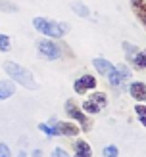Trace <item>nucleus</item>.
Segmentation results:
<instances>
[{
    "mask_svg": "<svg viewBox=\"0 0 146 157\" xmlns=\"http://www.w3.org/2000/svg\"><path fill=\"white\" fill-rule=\"evenodd\" d=\"M4 71L8 73V77H10L15 84L25 86L27 90H35L37 88V82H35L33 75H31V71L25 69V67H21L19 63H15V61H6V63H4Z\"/></svg>",
    "mask_w": 146,
    "mask_h": 157,
    "instance_id": "obj_1",
    "label": "nucleus"
},
{
    "mask_svg": "<svg viewBox=\"0 0 146 157\" xmlns=\"http://www.w3.org/2000/svg\"><path fill=\"white\" fill-rule=\"evenodd\" d=\"M33 27L37 31H41L42 35L50 36V38H61L69 33V27L67 23H58V21H52V19H46V17H35L33 19Z\"/></svg>",
    "mask_w": 146,
    "mask_h": 157,
    "instance_id": "obj_2",
    "label": "nucleus"
},
{
    "mask_svg": "<svg viewBox=\"0 0 146 157\" xmlns=\"http://www.w3.org/2000/svg\"><path fill=\"white\" fill-rule=\"evenodd\" d=\"M106 104H108V96H106V94L104 92H94L89 100L83 101V109L87 113H90V115H96V113H100L106 107Z\"/></svg>",
    "mask_w": 146,
    "mask_h": 157,
    "instance_id": "obj_3",
    "label": "nucleus"
},
{
    "mask_svg": "<svg viewBox=\"0 0 146 157\" xmlns=\"http://www.w3.org/2000/svg\"><path fill=\"white\" fill-rule=\"evenodd\" d=\"M65 113H67V117H73V119H75L77 123H81L83 132H89V130L92 128L90 119H89V117L81 111L79 107H77V104H75L73 100H67V101H65Z\"/></svg>",
    "mask_w": 146,
    "mask_h": 157,
    "instance_id": "obj_4",
    "label": "nucleus"
},
{
    "mask_svg": "<svg viewBox=\"0 0 146 157\" xmlns=\"http://www.w3.org/2000/svg\"><path fill=\"white\" fill-rule=\"evenodd\" d=\"M54 128L58 130V134L60 136H77L79 134V127L77 124H73V123H64V121H58L56 117H50V121H48Z\"/></svg>",
    "mask_w": 146,
    "mask_h": 157,
    "instance_id": "obj_5",
    "label": "nucleus"
},
{
    "mask_svg": "<svg viewBox=\"0 0 146 157\" xmlns=\"http://www.w3.org/2000/svg\"><path fill=\"white\" fill-rule=\"evenodd\" d=\"M38 52L46 59H60L61 58V48L54 40H41L38 42Z\"/></svg>",
    "mask_w": 146,
    "mask_h": 157,
    "instance_id": "obj_6",
    "label": "nucleus"
},
{
    "mask_svg": "<svg viewBox=\"0 0 146 157\" xmlns=\"http://www.w3.org/2000/svg\"><path fill=\"white\" fill-rule=\"evenodd\" d=\"M96 86V78L92 77V75H83V77H79L75 81V84H73V90L77 92V94H85V92H89V90H92Z\"/></svg>",
    "mask_w": 146,
    "mask_h": 157,
    "instance_id": "obj_7",
    "label": "nucleus"
},
{
    "mask_svg": "<svg viewBox=\"0 0 146 157\" xmlns=\"http://www.w3.org/2000/svg\"><path fill=\"white\" fill-rule=\"evenodd\" d=\"M131 8H133L136 19L146 27V2L144 0H131Z\"/></svg>",
    "mask_w": 146,
    "mask_h": 157,
    "instance_id": "obj_8",
    "label": "nucleus"
},
{
    "mask_svg": "<svg viewBox=\"0 0 146 157\" xmlns=\"http://www.w3.org/2000/svg\"><path fill=\"white\" fill-rule=\"evenodd\" d=\"M129 92L136 101H146V84L144 82H133L129 86Z\"/></svg>",
    "mask_w": 146,
    "mask_h": 157,
    "instance_id": "obj_9",
    "label": "nucleus"
},
{
    "mask_svg": "<svg viewBox=\"0 0 146 157\" xmlns=\"http://www.w3.org/2000/svg\"><path fill=\"white\" fill-rule=\"evenodd\" d=\"M92 65H94V67H96V71H98L100 75H104V77L115 67L112 61H108V59H104V58H96V59H92Z\"/></svg>",
    "mask_w": 146,
    "mask_h": 157,
    "instance_id": "obj_10",
    "label": "nucleus"
},
{
    "mask_svg": "<svg viewBox=\"0 0 146 157\" xmlns=\"http://www.w3.org/2000/svg\"><path fill=\"white\" fill-rule=\"evenodd\" d=\"M15 94V82L10 81H0V100H6Z\"/></svg>",
    "mask_w": 146,
    "mask_h": 157,
    "instance_id": "obj_11",
    "label": "nucleus"
},
{
    "mask_svg": "<svg viewBox=\"0 0 146 157\" xmlns=\"http://www.w3.org/2000/svg\"><path fill=\"white\" fill-rule=\"evenodd\" d=\"M73 147H75V155H85V157H90L92 155V151H90V146L87 144V142H83V140H77V142L73 144Z\"/></svg>",
    "mask_w": 146,
    "mask_h": 157,
    "instance_id": "obj_12",
    "label": "nucleus"
},
{
    "mask_svg": "<svg viewBox=\"0 0 146 157\" xmlns=\"http://www.w3.org/2000/svg\"><path fill=\"white\" fill-rule=\"evenodd\" d=\"M131 61H133V65L136 69H146V50H136V54L131 58Z\"/></svg>",
    "mask_w": 146,
    "mask_h": 157,
    "instance_id": "obj_13",
    "label": "nucleus"
},
{
    "mask_svg": "<svg viewBox=\"0 0 146 157\" xmlns=\"http://www.w3.org/2000/svg\"><path fill=\"white\" fill-rule=\"evenodd\" d=\"M71 8H73V12L79 15V17H90V10H89V8L85 6L83 2H73Z\"/></svg>",
    "mask_w": 146,
    "mask_h": 157,
    "instance_id": "obj_14",
    "label": "nucleus"
},
{
    "mask_svg": "<svg viewBox=\"0 0 146 157\" xmlns=\"http://www.w3.org/2000/svg\"><path fill=\"white\" fill-rule=\"evenodd\" d=\"M106 77H108V81H110V84H112V86H119V84H121V77H119L117 67H113V69H112V71L108 73Z\"/></svg>",
    "mask_w": 146,
    "mask_h": 157,
    "instance_id": "obj_15",
    "label": "nucleus"
},
{
    "mask_svg": "<svg viewBox=\"0 0 146 157\" xmlns=\"http://www.w3.org/2000/svg\"><path fill=\"white\" fill-rule=\"evenodd\" d=\"M38 130L44 132L46 136H60V134H58V130L54 128L50 123H41V124H38Z\"/></svg>",
    "mask_w": 146,
    "mask_h": 157,
    "instance_id": "obj_16",
    "label": "nucleus"
},
{
    "mask_svg": "<svg viewBox=\"0 0 146 157\" xmlns=\"http://www.w3.org/2000/svg\"><path fill=\"white\" fill-rule=\"evenodd\" d=\"M12 50V42H10V36L0 33V52H10Z\"/></svg>",
    "mask_w": 146,
    "mask_h": 157,
    "instance_id": "obj_17",
    "label": "nucleus"
},
{
    "mask_svg": "<svg viewBox=\"0 0 146 157\" xmlns=\"http://www.w3.org/2000/svg\"><path fill=\"white\" fill-rule=\"evenodd\" d=\"M0 10L8 12V13H14V12H18V6L14 2H10V0H0Z\"/></svg>",
    "mask_w": 146,
    "mask_h": 157,
    "instance_id": "obj_18",
    "label": "nucleus"
},
{
    "mask_svg": "<svg viewBox=\"0 0 146 157\" xmlns=\"http://www.w3.org/2000/svg\"><path fill=\"white\" fill-rule=\"evenodd\" d=\"M117 67V71H119V77H121V82H125V81H129L131 78V71L127 69V65H123V63H119V65H115Z\"/></svg>",
    "mask_w": 146,
    "mask_h": 157,
    "instance_id": "obj_19",
    "label": "nucleus"
},
{
    "mask_svg": "<svg viewBox=\"0 0 146 157\" xmlns=\"http://www.w3.org/2000/svg\"><path fill=\"white\" fill-rule=\"evenodd\" d=\"M123 50H125V54H127V58H133L135 54H136V46H133V44H129V42H123Z\"/></svg>",
    "mask_w": 146,
    "mask_h": 157,
    "instance_id": "obj_20",
    "label": "nucleus"
},
{
    "mask_svg": "<svg viewBox=\"0 0 146 157\" xmlns=\"http://www.w3.org/2000/svg\"><path fill=\"white\" fill-rule=\"evenodd\" d=\"M102 153H104L106 157H112V155H117V153H119V150H117L115 146H106Z\"/></svg>",
    "mask_w": 146,
    "mask_h": 157,
    "instance_id": "obj_21",
    "label": "nucleus"
},
{
    "mask_svg": "<svg viewBox=\"0 0 146 157\" xmlns=\"http://www.w3.org/2000/svg\"><path fill=\"white\" fill-rule=\"evenodd\" d=\"M135 111H136V115H138V117L146 115V105H142V104H136V105H135Z\"/></svg>",
    "mask_w": 146,
    "mask_h": 157,
    "instance_id": "obj_22",
    "label": "nucleus"
},
{
    "mask_svg": "<svg viewBox=\"0 0 146 157\" xmlns=\"http://www.w3.org/2000/svg\"><path fill=\"white\" fill-rule=\"evenodd\" d=\"M6 155H10V147L6 144H0V157H6Z\"/></svg>",
    "mask_w": 146,
    "mask_h": 157,
    "instance_id": "obj_23",
    "label": "nucleus"
},
{
    "mask_svg": "<svg viewBox=\"0 0 146 157\" xmlns=\"http://www.w3.org/2000/svg\"><path fill=\"white\" fill-rule=\"evenodd\" d=\"M52 155H56V157H67V151H64V150H60V147H58V150H54Z\"/></svg>",
    "mask_w": 146,
    "mask_h": 157,
    "instance_id": "obj_24",
    "label": "nucleus"
},
{
    "mask_svg": "<svg viewBox=\"0 0 146 157\" xmlns=\"http://www.w3.org/2000/svg\"><path fill=\"white\" fill-rule=\"evenodd\" d=\"M140 123H142L144 127H146V115H142V117H140Z\"/></svg>",
    "mask_w": 146,
    "mask_h": 157,
    "instance_id": "obj_25",
    "label": "nucleus"
}]
</instances>
